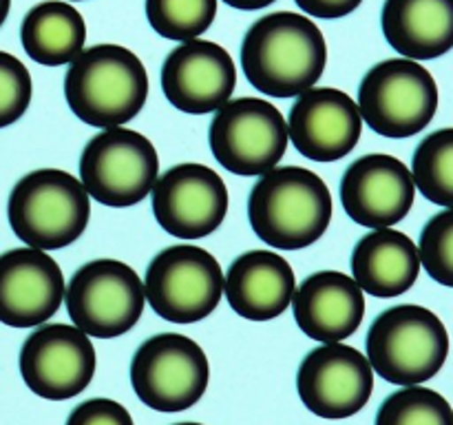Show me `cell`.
Returning a JSON list of instances; mask_svg holds the SVG:
<instances>
[{
    "mask_svg": "<svg viewBox=\"0 0 453 425\" xmlns=\"http://www.w3.org/2000/svg\"><path fill=\"white\" fill-rule=\"evenodd\" d=\"M326 65V38L314 20L301 13H268L243 35V73L257 91L270 97H296L310 91Z\"/></svg>",
    "mask_w": 453,
    "mask_h": 425,
    "instance_id": "cell-1",
    "label": "cell"
},
{
    "mask_svg": "<svg viewBox=\"0 0 453 425\" xmlns=\"http://www.w3.org/2000/svg\"><path fill=\"white\" fill-rule=\"evenodd\" d=\"M334 202L326 182L303 166H279L257 180L248 220L257 237L279 251H301L326 235Z\"/></svg>",
    "mask_w": 453,
    "mask_h": 425,
    "instance_id": "cell-2",
    "label": "cell"
},
{
    "mask_svg": "<svg viewBox=\"0 0 453 425\" xmlns=\"http://www.w3.org/2000/svg\"><path fill=\"white\" fill-rule=\"evenodd\" d=\"M65 97L75 118L88 127L118 128L144 109L149 73L131 49L96 44L71 62Z\"/></svg>",
    "mask_w": 453,
    "mask_h": 425,
    "instance_id": "cell-3",
    "label": "cell"
},
{
    "mask_svg": "<svg viewBox=\"0 0 453 425\" xmlns=\"http://www.w3.org/2000/svg\"><path fill=\"white\" fill-rule=\"evenodd\" d=\"M13 235L29 248L60 251L82 237L91 197L78 177L60 168H38L16 182L7 204Z\"/></svg>",
    "mask_w": 453,
    "mask_h": 425,
    "instance_id": "cell-4",
    "label": "cell"
},
{
    "mask_svg": "<svg viewBox=\"0 0 453 425\" xmlns=\"http://www.w3.org/2000/svg\"><path fill=\"white\" fill-rule=\"evenodd\" d=\"M367 361L394 385H420L442 370L449 354V335L436 313L425 305L388 308L367 330Z\"/></svg>",
    "mask_w": 453,
    "mask_h": 425,
    "instance_id": "cell-5",
    "label": "cell"
},
{
    "mask_svg": "<svg viewBox=\"0 0 453 425\" xmlns=\"http://www.w3.org/2000/svg\"><path fill=\"white\" fill-rule=\"evenodd\" d=\"M357 106L372 131L392 140H405L423 131L436 115V80L416 60H383L361 80Z\"/></svg>",
    "mask_w": 453,
    "mask_h": 425,
    "instance_id": "cell-6",
    "label": "cell"
},
{
    "mask_svg": "<svg viewBox=\"0 0 453 425\" xmlns=\"http://www.w3.org/2000/svg\"><path fill=\"white\" fill-rule=\"evenodd\" d=\"M159 177L155 144L133 128H106L87 142L80 182L88 197L111 208H128L150 195Z\"/></svg>",
    "mask_w": 453,
    "mask_h": 425,
    "instance_id": "cell-7",
    "label": "cell"
},
{
    "mask_svg": "<svg viewBox=\"0 0 453 425\" xmlns=\"http://www.w3.org/2000/svg\"><path fill=\"white\" fill-rule=\"evenodd\" d=\"M66 313L75 328L97 339L122 336L144 313V282L128 264L96 259L80 266L65 288Z\"/></svg>",
    "mask_w": 453,
    "mask_h": 425,
    "instance_id": "cell-8",
    "label": "cell"
},
{
    "mask_svg": "<svg viewBox=\"0 0 453 425\" xmlns=\"http://www.w3.org/2000/svg\"><path fill=\"white\" fill-rule=\"evenodd\" d=\"M211 381V363L197 341L175 332L149 336L131 361V383L137 398L157 412L193 407Z\"/></svg>",
    "mask_w": 453,
    "mask_h": 425,
    "instance_id": "cell-9",
    "label": "cell"
},
{
    "mask_svg": "<svg viewBox=\"0 0 453 425\" xmlns=\"http://www.w3.org/2000/svg\"><path fill=\"white\" fill-rule=\"evenodd\" d=\"M144 295L164 321H202L219 305L224 273L206 248L188 243L168 246L146 268Z\"/></svg>",
    "mask_w": 453,
    "mask_h": 425,
    "instance_id": "cell-10",
    "label": "cell"
},
{
    "mask_svg": "<svg viewBox=\"0 0 453 425\" xmlns=\"http://www.w3.org/2000/svg\"><path fill=\"white\" fill-rule=\"evenodd\" d=\"M217 162L242 177L277 168L288 149V122L281 111L261 97H237L219 106L208 128Z\"/></svg>",
    "mask_w": 453,
    "mask_h": 425,
    "instance_id": "cell-11",
    "label": "cell"
},
{
    "mask_svg": "<svg viewBox=\"0 0 453 425\" xmlns=\"http://www.w3.org/2000/svg\"><path fill=\"white\" fill-rule=\"evenodd\" d=\"M18 366L31 392L49 401H66L91 383L96 348L80 328L47 323L27 336Z\"/></svg>",
    "mask_w": 453,
    "mask_h": 425,
    "instance_id": "cell-12",
    "label": "cell"
},
{
    "mask_svg": "<svg viewBox=\"0 0 453 425\" xmlns=\"http://www.w3.org/2000/svg\"><path fill=\"white\" fill-rule=\"evenodd\" d=\"M150 202L162 230L180 239H202L226 220L228 189L211 166L186 162L157 177Z\"/></svg>",
    "mask_w": 453,
    "mask_h": 425,
    "instance_id": "cell-13",
    "label": "cell"
},
{
    "mask_svg": "<svg viewBox=\"0 0 453 425\" xmlns=\"http://www.w3.org/2000/svg\"><path fill=\"white\" fill-rule=\"evenodd\" d=\"M296 390L312 414L334 421L348 419L370 401L374 370L365 354L352 345L323 344L301 361Z\"/></svg>",
    "mask_w": 453,
    "mask_h": 425,
    "instance_id": "cell-14",
    "label": "cell"
},
{
    "mask_svg": "<svg viewBox=\"0 0 453 425\" xmlns=\"http://www.w3.org/2000/svg\"><path fill=\"white\" fill-rule=\"evenodd\" d=\"M411 171L385 153L354 159L341 180V202L349 220L365 228H392L414 206Z\"/></svg>",
    "mask_w": 453,
    "mask_h": 425,
    "instance_id": "cell-15",
    "label": "cell"
},
{
    "mask_svg": "<svg viewBox=\"0 0 453 425\" xmlns=\"http://www.w3.org/2000/svg\"><path fill=\"white\" fill-rule=\"evenodd\" d=\"M237 69L221 44L190 40L173 49L162 65V89L175 109L190 115L217 111L230 100Z\"/></svg>",
    "mask_w": 453,
    "mask_h": 425,
    "instance_id": "cell-16",
    "label": "cell"
},
{
    "mask_svg": "<svg viewBox=\"0 0 453 425\" xmlns=\"http://www.w3.org/2000/svg\"><path fill=\"white\" fill-rule=\"evenodd\" d=\"M361 133L357 102L341 89H310L301 93L288 115V140L314 162L343 159L358 144Z\"/></svg>",
    "mask_w": 453,
    "mask_h": 425,
    "instance_id": "cell-17",
    "label": "cell"
},
{
    "mask_svg": "<svg viewBox=\"0 0 453 425\" xmlns=\"http://www.w3.org/2000/svg\"><path fill=\"white\" fill-rule=\"evenodd\" d=\"M65 301V274L49 252L13 248L0 255V323L42 326Z\"/></svg>",
    "mask_w": 453,
    "mask_h": 425,
    "instance_id": "cell-18",
    "label": "cell"
},
{
    "mask_svg": "<svg viewBox=\"0 0 453 425\" xmlns=\"http://www.w3.org/2000/svg\"><path fill=\"white\" fill-rule=\"evenodd\" d=\"M296 326L321 344H341L358 330L365 317V297L349 274L319 270L292 295Z\"/></svg>",
    "mask_w": 453,
    "mask_h": 425,
    "instance_id": "cell-19",
    "label": "cell"
},
{
    "mask_svg": "<svg viewBox=\"0 0 453 425\" xmlns=\"http://www.w3.org/2000/svg\"><path fill=\"white\" fill-rule=\"evenodd\" d=\"M295 290V270L274 251L243 252L224 279L226 301L248 321L277 319L292 304Z\"/></svg>",
    "mask_w": 453,
    "mask_h": 425,
    "instance_id": "cell-20",
    "label": "cell"
},
{
    "mask_svg": "<svg viewBox=\"0 0 453 425\" xmlns=\"http://www.w3.org/2000/svg\"><path fill=\"white\" fill-rule=\"evenodd\" d=\"M352 274L358 288L372 297L405 295L420 274L418 246L401 230H372L354 246Z\"/></svg>",
    "mask_w": 453,
    "mask_h": 425,
    "instance_id": "cell-21",
    "label": "cell"
},
{
    "mask_svg": "<svg viewBox=\"0 0 453 425\" xmlns=\"http://www.w3.org/2000/svg\"><path fill=\"white\" fill-rule=\"evenodd\" d=\"M380 27L407 60H434L453 49V0H385Z\"/></svg>",
    "mask_w": 453,
    "mask_h": 425,
    "instance_id": "cell-22",
    "label": "cell"
},
{
    "mask_svg": "<svg viewBox=\"0 0 453 425\" xmlns=\"http://www.w3.org/2000/svg\"><path fill=\"white\" fill-rule=\"evenodd\" d=\"M87 22L73 4L47 0L27 12L20 25V42L27 56L44 66H62L84 51Z\"/></svg>",
    "mask_w": 453,
    "mask_h": 425,
    "instance_id": "cell-23",
    "label": "cell"
},
{
    "mask_svg": "<svg viewBox=\"0 0 453 425\" xmlns=\"http://www.w3.org/2000/svg\"><path fill=\"white\" fill-rule=\"evenodd\" d=\"M411 180L429 202L453 208V128L434 131L420 142L411 159Z\"/></svg>",
    "mask_w": 453,
    "mask_h": 425,
    "instance_id": "cell-24",
    "label": "cell"
},
{
    "mask_svg": "<svg viewBox=\"0 0 453 425\" xmlns=\"http://www.w3.org/2000/svg\"><path fill=\"white\" fill-rule=\"evenodd\" d=\"M215 16L217 0H146L149 25L166 40H197L211 29Z\"/></svg>",
    "mask_w": 453,
    "mask_h": 425,
    "instance_id": "cell-25",
    "label": "cell"
},
{
    "mask_svg": "<svg viewBox=\"0 0 453 425\" xmlns=\"http://www.w3.org/2000/svg\"><path fill=\"white\" fill-rule=\"evenodd\" d=\"M374 425H453V407L436 390L407 385L380 403Z\"/></svg>",
    "mask_w": 453,
    "mask_h": 425,
    "instance_id": "cell-26",
    "label": "cell"
},
{
    "mask_svg": "<svg viewBox=\"0 0 453 425\" xmlns=\"http://www.w3.org/2000/svg\"><path fill=\"white\" fill-rule=\"evenodd\" d=\"M420 266L441 286L453 288V208L436 212L425 224L418 243Z\"/></svg>",
    "mask_w": 453,
    "mask_h": 425,
    "instance_id": "cell-27",
    "label": "cell"
},
{
    "mask_svg": "<svg viewBox=\"0 0 453 425\" xmlns=\"http://www.w3.org/2000/svg\"><path fill=\"white\" fill-rule=\"evenodd\" d=\"M34 96V82L27 66L16 56L0 51V128L16 124L27 113Z\"/></svg>",
    "mask_w": 453,
    "mask_h": 425,
    "instance_id": "cell-28",
    "label": "cell"
},
{
    "mask_svg": "<svg viewBox=\"0 0 453 425\" xmlns=\"http://www.w3.org/2000/svg\"><path fill=\"white\" fill-rule=\"evenodd\" d=\"M66 425H135L124 406L113 398H88L73 407Z\"/></svg>",
    "mask_w": 453,
    "mask_h": 425,
    "instance_id": "cell-29",
    "label": "cell"
},
{
    "mask_svg": "<svg viewBox=\"0 0 453 425\" xmlns=\"http://www.w3.org/2000/svg\"><path fill=\"white\" fill-rule=\"evenodd\" d=\"M308 16L323 18V20H336L345 18L361 7L363 0H295Z\"/></svg>",
    "mask_w": 453,
    "mask_h": 425,
    "instance_id": "cell-30",
    "label": "cell"
},
{
    "mask_svg": "<svg viewBox=\"0 0 453 425\" xmlns=\"http://www.w3.org/2000/svg\"><path fill=\"white\" fill-rule=\"evenodd\" d=\"M224 3L234 9H243V12H257V9H264L268 4H273L274 0H224Z\"/></svg>",
    "mask_w": 453,
    "mask_h": 425,
    "instance_id": "cell-31",
    "label": "cell"
},
{
    "mask_svg": "<svg viewBox=\"0 0 453 425\" xmlns=\"http://www.w3.org/2000/svg\"><path fill=\"white\" fill-rule=\"evenodd\" d=\"M9 9H12V0H0V27H3L4 20H7Z\"/></svg>",
    "mask_w": 453,
    "mask_h": 425,
    "instance_id": "cell-32",
    "label": "cell"
},
{
    "mask_svg": "<svg viewBox=\"0 0 453 425\" xmlns=\"http://www.w3.org/2000/svg\"><path fill=\"white\" fill-rule=\"evenodd\" d=\"M173 425H202V423H173Z\"/></svg>",
    "mask_w": 453,
    "mask_h": 425,
    "instance_id": "cell-33",
    "label": "cell"
},
{
    "mask_svg": "<svg viewBox=\"0 0 453 425\" xmlns=\"http://www.w3.org/2000/svg\"><path fill=\"white\" fill-rule=\"evenodd\" d=\"M65 3H66V0H65ZM73 3H80V0H73Z\"/></svg>",
    "mask_w": 453,
    "mask_h": 425,
    "instance_id": "cell-34",
    "label": "cell"
}]
</instances>
